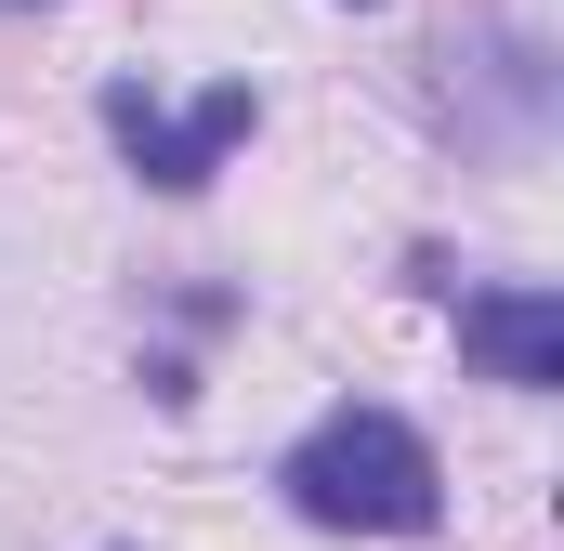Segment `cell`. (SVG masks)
Returning <instances> with one entry per match:
<instances>
[{
    "instance_id": "cell-1",
    "label": "cell",
    "mask_w": 564,
    "mask_h": 551,
    "mask_svg": "<svg viewBox=\"0 0 564 551\" xmlns=\"http://www.w3.org/2000/svg\"><path fill=\"white\" fill-rule=\"evenodd\" d=\"M276 486H289L302 526H355V539H421L446 512V473H433V446L394 408H328L276 460Z\"/></svg>"
},
{
    "instance_id": "cell-3",
    "label": "cell",
    "mask_w": 564,
    "mask_h": 551,
    "mask_svg": "<svg viewBox=\"0 0 564 551\" xmlns=\"http://www.w3.org/2000/svg\"><path fill=\"white\" fill-rule=\"evenodd\" d=\"M459 355L486 381H512V395H552L564 381V302L552 289H473L459 302Z\"/></svg>"
},
{
    "instance_id": "cell-2",
    "label": "cell",
    "mask_w": 564,
    "mask_h": 551,
    "mask_svg": "<svg viewBox=\"0 0 564 551\" xmlns=\"http://www.w3.org/2000/svg\"><path fill=\"white\" fill-rule=\"evenodd\" d=\"M106 132L132 144V171H144V184H171V197H197V184H210V171L237 158V132H250V93L224 79V93H197V106L171 119V106H144L132 79H119V93H106Z\"/></svg>"
}]
</instances>
